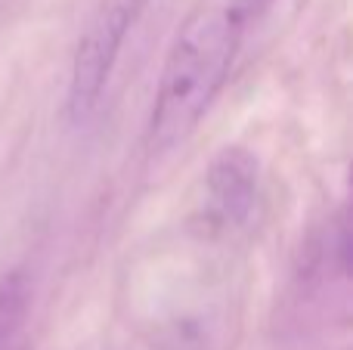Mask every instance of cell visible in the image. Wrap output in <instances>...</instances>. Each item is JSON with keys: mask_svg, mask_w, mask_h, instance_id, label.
<instances>
[{"mask_svg": "<svg viewBox=\"0 0 353 350\" xmlns=\"http://www.w3.org/2000/svg\"><path fill=\"white\" fill-rule=\"evenodd\" d=\"M257 158L242 146H223L205 174L208 214L220 227H242L257 202Z\"/></svg>", "mask_w": 353, "mask_h": 350, "instance_id": "3", "label": "cell"}, {"mask_svg": "<svg viewBox=\"0 0 353 350\" xmlns=\"http://www.w3.org/2000/svg\"><path fill=\"white\" fill-rule=\"evenodd\" d=\"M28 313V285L22 276L0 279V350L16 338L22 320Z\"/></svg>", "mask_w": 353, "mask_h": 350, "instance_id": "4", "label": "cell"}, {"mask_svg": "<svg viewBox=\"0 0 353 350\" xmlns=\"http://www.w3.org/2000/svg\"><path fill=\"white\" fill-rule=\"evenodd\" d=\"M146 6L149 0H97L93 12L87 16L68 78V115L74 124H84L99 109L124 41L143 19Z\"/></svg>", "mask_w": 353, "mask_h": 350, "instance_id": "2", "label": "cell"}, {"mask_svg": "<svg viewBox=\"0 0 353 350\" xmlns=\"http://www.w3.org/2000/svg\"><path fill=\"white\" fill-rule=\"evenodd\" d=\"M245 28L242 3H201L176 28L155 87L146 146L165 155L183 146L230 78Z\"/></svg>", "mask_w": 353, "mask_h": 350, "instance_id": "1", "label": "cell"}]
</instances>
